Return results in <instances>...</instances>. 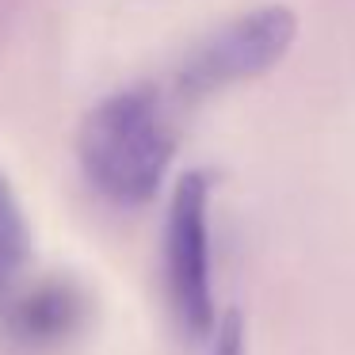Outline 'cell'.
Segmentation results:
<instances>
[{"mask_svg": "<svg viewBox=\"0 0 355 355\" xmlns=\"http://www.w3.org/2000/svg\"><path fill=\"white\" fill-rule=\"evenodd\" d=\"M164 279L180 324L191 336L214 329V271H210V184L202 172L180 176L164 230Z\"/></svg>", "mask_w": 355, "mask_h": 355, "instance_id": "obj_3", "label": "cell"}, {"mask_svg": "<svg viewBox=\"0 0 355 355\" xmlns=\"http://www.w3.org/2000/svg\"><path fill=\"white\" fill-rule=\"evenodd\" d=\"M172 149L176 138L168 115L146 85L103 96L77 134V153L88 180L115 202H146L168 172Z\"/></svg>", "mask_w": 355, "mask_h": 355, "instance_id": "obj_1", "label": "cell"}, {"mask_svg": "<svg viewBox=\"0 0 355 355\" xmlns=\"http://www.w3.org/2000/svg\"><path fill=\"white\" fill-rule=\"evenodd\" d=\"M294 35H298V16L286 4L248 8L245 16L230 19L202 42H195L180 65V88L187 96H207L237 80L260 77L286 58Z\"/></svg>", "mask_w": 355, "mask_h": 355, "instance_id": "obj_2", "label": "cell"}, {"mask_svg": "<svg viewBox=\"0 0 355 355\" xmlns=\"http://www.w3.org/2000/svg\"><path fill=\"white\" fill-rule=\"evenodd\" d=\"M4 321L27 344H54L69 336L88 313V298L73 279L42 275L35 283H24L4 298Z\"/></svg>", "mask_w": 355, "mask_h": 355, "instance_id": "obj_4", "label": "cell"}, {"mask_svg": "<svg viewBox=\"0 0 355 355\" xmlns=\"http://www.w3.org/2000/svg\"><path fill=\"white\" fill-rule=\"evenodd\" d=\"M214 355H245V321L241 313H225L214 336Z\"/></svg>", "mask_w": 355, "mask_h": 355, "instance_id": "obj_6", "label": "cell"}, {"mask_svg": "<svg viewBox=\"0 0 355 355\" xmlns=\"http://www.w3.org/2000/svg\"><path fill=\"white\" fill-rule=\"evenodd\" d=\"M31 260V225L12 180L0 172V306L19 286V271Z\"/></svg>", "mask_w": 355, "mask_h": 355, "instance_id": "obj_5", "label": "cell"}]
</instances>
